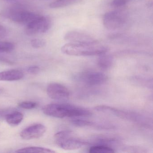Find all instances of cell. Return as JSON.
Segmentation results:
<instances>
[{"label": "cell", "instance_id": "cell-23", "mask_svg": "<svg viewBox=\"0 0 153 153\" xmlns=\"http://www.w3.org/2000/svg\"><path fill=\"white\" fill-rule=\"evenodd\" d=\"M40 68L36 66H32L28 67L27 69V71L29 74L32 75H36L40 72Z\"/></svg>", "mask_w": 153, "mask_h": 153}, {"label": "cell", "instance_id": "cell-7", "mask_svg": "<svg viewBox=\"0 0 153 153\" xmlns=\"http://www.w3.org/2000/svg\"><path fill=\"white\" fill-rule=\"evenodd\" d=\"M38 16L39 15L28 10L16 8L10 10L8 16L13 22L27 25Z\"/></svg>", "mask_w": 153, "mask_h": 153}, {"label": "cell", "instance_id": "cell-4", "mask_svg": "<svg viewBox=\"0 0 153 153\" xmlns=\"http://www.w3.org/2000/svg\"><path fill=\"white\" fill-rule=\"evenodd\" d=\"M128 15L124 10H113L105 14L103 23L107 29L115 30L122 27L126 23Z\"/></svg>", "mask_w": 153, "mask_h": 153}, {"label": "cell", "instance_id": "cell-21", "mask_svg": "<svg viewBox=\"0 0 153 153\" xmlns=\"http://www.w3.org/2000/svg\"><path fill=\"white\" fill-rule=\"evenodd\" d=\"M46 42L43 39H34L31 41L32 47L36 49L42 48L45 45Z\"/></svg>", "mask_w": 153, "mask_h": 153}, {"label": "cell", "instance_id": "cell-2", "mask_svg": "<svg viewBox=\"0 0 153 153\" xmlns=\"http://www.w3.org/2000/svg\"><path fill=\"white\" fill-rule=\"evenodd\" d=\"M108 48L96 42L93 43L69 42L62 46V53L70 56H92L106 53Z\"/></svg>", "mask_w": 153, "mask_h": 153}, {"label": "cell", "instance_id": "cell-9", "mask_svg": "<svg viewBox=\"0 0 153 153\" xmlns=\"http://www.w3.org/2000/svg\"><path fill=\"white\" fill-rule=\"evenodd\" d=\"M97 111L102 112L110 113L116 116L123 118L132 121L140 122L141 120V117L139 115L134 113L119 110L111 106L105 105H100L95 107Z\"/></svg>", "mask_w": 153, "mask_h": 153}, {"label": "cell", "instance_id": "cell-25", "mask_svg": "<svg viewBox=\"0 0 153 153\" xmlns=\"http://www.w3.org/2000/svg\"><path fill=\"white\" fill-rule=\"evenodd\" d=\"M7 112V111H0V120H1L3 118H5L6 117V115L8 113Z\"/></svg>", "mask_w": 153, "mask_h": 153}, {"label": "cell", "instance_id": "cell-19", "mask_svg": "<svg viewBox=\"0 0 153 153\" xmlns=\"http://www.w3.org/2000/svg\"><path fill=\"white\" fill-rule=\"evenodd\" d=\"M15 48L13 44L9 42L0 41V53H8L12 51Z\"/></svg>", "mask_w": 153, "mask_h": 153}, {"label": "cell", "instance_id": "cell-10", "mask_svg": "<svg viewBox=\"0 0 153 153\" xmlns=\"http://www.w3.org/2000/svg\"><path fill=\"white\" fill-rule=\"evenodd\" d=\"M46 128L41 123L33 124L24 129L21 131L20 136L25 140H30L39 138L44 135Z\"/></svg>", "mask_w": 153, "mask_h": 153}, {"label": "cell", "instance_id": "cell-22", "mask_svg": "<svg viewBox=\"0 0 153 153\" xmlns=\"http://www.w3.org/2000/svg\"><path fill=\"white\" fill-rule=\"evenodd\" d=\"M131 0H113L111 5L114 7H120L125 6Z\"/></svg>", "mask_w": 153, "mask_h": 153}, {"label": "cell", "instance_id": "cell-13", "mask_svg": "<svg viewBox=\"0 0 153 153\" xmlns=\"http://www.w3.org/2000/svg\"><path fill=\"white\" fill-rule=\"evenodd\" d=\"M24 119V114L19 111H12L9 112L5 117L7 122L12 126L19 125Z\"/></svg>", "mask_w": 153, "mask_h": 153}, {"label": "cell", "instance_id": "cell-5", "mask_svg": "<svg viewBox=\"0 0 153 153\" xmlns=\"http://www.w3.org/2000/svg\"><path fill=\"white\" fill-rule=\"evenodd\" d=\"M51 26L49 18L39 15L37 17L27 24L25 33L28 36H33L47 32Z\"/></svg>", "mask_w": 153, "mask_h": 153}, {"label": "cell", "instance_id": "cell-11", "mask_svg": "<svg viewBox=\"0 0 153 153\" xmlns=\"http://www.w3.org/2000/svg\"><path fill=\"white\" fill-rule=\"evenodd\" d=\"M64 39L69 42L88 43L97 42L87 34L75 31L68 32L64 36Z\"/></svg>", "mask_w": 153, "mask_h": 153}, {"label": "cell", "instance_id": "cell-18", "mask_svg": "<svg viewBox=\"0 0 153 153\" xmlns=\"http://www.w3.org/2000/svg\"><path fill=\"white\" fill-rule=\"evenodd\" d=\"M71 121L73 125L77 127H88V126H93L94 124V122L91 121L79 119V118H73Z\"/></svg>", "mask_w": 153, "mask_h": 153}, {"label": "cell", "instance_id": "cell-3", "mask_svg": "<svg viewBox=\"0 0 153 153\" xmlns=\"http://www.w3.org/2000/svg\"><path fill=\"white\" fill-rule=\"evenodd\" d=\"M73 132L69 130L59 131L54 135L56 144L65 150H73L81 148L89 143L82 140L73 137Z\"/></svg>", "mask_w": 153, "mask_h": 153}, {"label": "cell", "instance_id": "cell-24", "mask_svg": "<svg viewBox=\"0 0 153 153\" xmlns=\"http://www.w3.org/2000/svg\"><path fill=\"white\" fill-rule=\"evenodd\" d=\"M7 34V31L6 28L1 25H0V40L6 37Z\"/></svg>", "mask_w": 153, "mask_h": 153}, {"label": "cell", "instance_id": "cell-12", "mask_svg": "<svg viewBox=\"0 0 153 153\" xmlns=\"http://www.w3.org/2000/svg\"><path fill=\"white\" fill-rule=\"evenodd\" d=\"M24 77V73L19 70H9L0 72V81H17Z\"/></svg>", "mask_w": 153, "mask_h": 153}, {"label": "cell", "instance_id": "cell-1", "mask_svg": "<svg viewBox=\"0 0 153 153\" xmlns=\"http://www.w3.org/2000/svg\"><path fill=\"white\" fill-rule=\"evenodd\" d=\"M42 111L45 115L60 119L88 117L92 115V113L87 109L66 103L46 105L43 107Z\"/></svg>", "mask_w": 153, "mask_h": 153}, {"label": "cell", "instance_id": "cell-17", "mask_svg": "<svg viewBox=\"0 0 153 153\" xmlns=\"http://www.w3.org/2000/svg\"><path fill=\"white\" fill-rule=\"evenodd\" d=\"M78 0H56L50 4V7L52 8H59L65 7L73 4Z\"/></svg>", "mask_w": 153, "mask_h": 153}, {"label": "cell", "instance_id": "cell-16", "mask_svg": "<svg viewBox=\"0 0 153 153\" xmlns=\"http://www.w3.org/2000/svg\"><path fill=\"white\" fill-rule=\"evenodd\" d=\"M89 152L90 153H114L115 151L111 146L104 144H97L92 146L89 148Z\"/></svg>", "mask_w": 153, "mask_h": 153}, {"label": "cell", "instance_id": "cell-26", "mask_svg": "<svg viewBox=\"0 0 153 153\" xmlns=\"http://www.w3.org/2000/svg\"><path fill=\"white\" fill-rule=\"evenodd\" d=\"M8 1H13V0H8Z\"/></svg>", "mask_w": 153, "mask_h": 153}, {"label": "cell", "instance_id": "cell-8", "mask_svg": "<svg viewBox=\"0 0 153 153\" xmlns=\"http://www.w3.org/2000/svg\"><path fill=\"white\" fill-rule=\"evenodd\" d=\"M48 96L55 100H68L70 96L69 90L64 85L57 83L50 84L47 88Z\"/></svg>", "mask_w": 153, "mask_h": 153}, {"label": "cell", "instance_id": "cell-14", "mask_svg": "<svg viewBox=\"0 0 153 153\" xmlns=\"http://www.w3.org/2000/svg\"><path fill=\"white\" fill-rule=\"evenodd\" d=\"M97 60V65L98 67L102 70H107L109 69L113 63V58L111 55L103 53L99 55Z\"/></svg>", "mask_w": 153, "mask_h": 153}, {"label": "cell", "instance_id": "cell-6", "mask_svg": "<svg viewBox=\"0 0 153 153\" xmlns=\"http://www.w3.org/2000/svg\"><path fill=\"white\" fill-rule=\"evenodd\" d=\"M76 78L82 83L90 86L102 85L107 81L108 78L104 73L92 71L82 72Z\"/></svg>", "mask_w": 153, "mask_h": 153}, {"label": "cell", "instance_id": "cell-15", "mask_svg": "<svg viewBox=\"0 0 153 153\" xmlns=\"http://www.w3.org/2000/svg\"><path fill=\"white\" fill-rule=\"evenodd\" d=\"M16 152L17 153H53L55 151L50 149L41 147H27L18 149Z\"/></svg>", "mask_w": 153, "mask_h": 153}, {"label": "cell", "instance_id": "cell-20", "mask_svg": "<svg viewBox=\"0 0 153 153\" xmlns=\"http://www.w3.org/2000/svg\"><path fill=\"white\" fill-rule=\"evenodd\" d=\"M37 104L36 102L32 101H26L19 103L18 106L20 108L25 109H32L37 106Z\"/></svg>", "mask_w": 153, "mask_h": 153}]
</instances>
